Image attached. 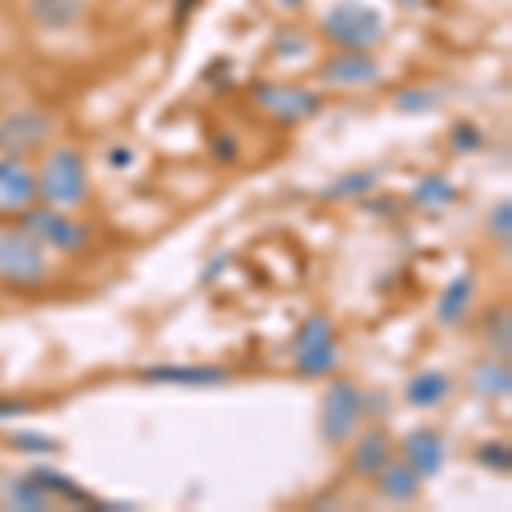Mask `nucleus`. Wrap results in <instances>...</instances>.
<instances>
[{
	"label": "nucleus",
	"instance_id": "aec40b11",
	"mask_svg": "<svg viewBox=\"0 0 512 512\" xmlns=\"http://www.w3.org/2000/svg\"><path fill=\"white\" fill-rule=\"evenodd\" d=\"M11 502H14V509H24V512L52 509L55 495L48 492L35 475H24V478H18V482L11 485Z\"/></svg>",
	"mask_w": 512,
	"mask_h": 512
},
{
	"label": "nucleus",
	"instance_id": "1a4fd4ad",
	"mask_svg": "<svg viewBox=\"0 0 512 512\" xmlns=\"http://www.w3.org/2000/svg\"><path fill=\"white\" fill-rule=\"evenodd\" d=\"M38 205V178L24 158L0 154V222H18Z\"/></svg>",
	"mask_w": 512,
	"mask_h": 512
},
{
	"label": "nucleus",
	"instance_id": "39448f33",
	"mask_svg": "<svg viewBox=\"0 0 512 512\" xmlns=\"http://www.w3.org/2000/svg\"><path fill=\"white\" fill-rule=\"evenodd\" d=\"M362 417H366V393L345 376L332 379L325 390V400H321V414H318L321 441H325L328 448H345V444L359 434Z\"/></svg>",
	"mask_w": 512,
	"mask_h": 512
},
{
	"label": "nucleus",
	"instance_id": "5701e85b",
	"mask_svg": "<svg viewBox=\"0 0 512 512\" xmlns=\"http://www.w3.org/2000/svg\"><path fill=\"white\" fill-rule=\"evenodd\" d=\"M448 144H451L454 154H475V151H482L485 134H482V127H478V123L458 120L451 127V134H448Z\"/></svg>",
	"mask_w": 512,
	"mask_h": 512
},
{
	"label": "nucleus",
	"instance_id": "20e7f679",
	"mask_svg": "<svg viewBox=\"0 0 512 512\" xmlns=\"http://www.w3.org/2000/svg\"><path fill=\"white\" fill-rule=\"evenodd\" d=\"M338 359H342V352H338V332L332 318L325 315L304 318L291 338L294 373L301 379H325L338 369Z\"/></svg>",
	"mask_w": 512,
	"mask_h": 512
},
{
	"label": "nucleus",
	"instance_id": "c756f323",
	"mask_svg": "<svg viewBox=\"0 0 512 512\" xmlns=\"http://www.w3.org/2000/svg\"><path fill=\"white\" fill-rule=\"evenodd\" d=\"M216 158L219 161H236V140L233 137H219L216 140Z\"/></svg>",
	"mask_w": 512,
	"mask_h": 512
},
{
	"label": "nucleus",
	"instance_id": "423d86ee",
	"mask_svg": "<svg viewBox=\"0 0 512 512\" xmlns=\"http://www.w3.org/2000/svg\"><path fill=\"white\" fill-rule=\"evenodd\" d=\"M55 113L41 110V106H18V110L0 117V154L7 158H35L55 137Z\"/></svg>",
	"mask_w": 512,
	"mask_h": 512
},
{
	"label": "nucleus",
	"instance_id": "b1692460",
	"mask_svg": "<svg viewBox=\"0 0 512 512\" xmlns=\"http://www.w3.org/2000/svg\"><path fill=\"white\" fill-rule=\"evenodd\" d=\"M373 188V175L369 171H352V175H342L335 185L325 188V198H352V195H362Z\"/></svg>",
	"mask_w": 512,
	"mask_h": 512
},
{
	"label": "nucleus",
	"instance_id": "9d476101",
	"mask_svg": "<svg viewBox=\"0 0 512 512\" xmlns=\"http://www.w3.org/2000/svg\"><path fill=\"white\" fill-rule=\"evenodd\" d=\"M318 79L328 89H366L383 79V65L376 62L373 52H342V48H335L332 59L321 62Z\"/></svg>",
	"mask_w": 512,
	"mask_h": 512
},
{
	"label": "nucleus",
	"instance_id": "f257e3e1",
	"mask_svg": "<svg viewBox=\"0 0 512 512\" xmlns=\"http://www.w3.org/2000/svg\"><path fill=\"white\" fill-rule=\"evenodd\" d=\"M318 31L342 52H376L386 38V14L369 0H335L318 21Z\"/></svg>",
	"mask_w": 512,
	"mask_h": 512
},
{
	"label": "nucleus",
	"instance_id": "9b49d317",
	"mask_svg": "<svg viewBox=\"0 0 512 512\" xmlns=\"http://www.w3.org/2000/svg\"><path fill=\"white\" fill-rule=\"evenodd\" d=\"M89 0H24V18L41 35H69L86 21Z\"/></svg>",
	"mask_w": 512,
	"mask_h": 512
},
{
	"label": "nucleus",
	"instance_id": "ddd939ff",
	"mask_svg": "<svg viewBox=\"0 0 512 512\" xmlns=\"http://www.w3.org/2000/svg\"><path fill=\"white\" fill-rule=\"evenodd\" d=\"M147 383L158 386H185V390H212V386L229 383V369L222 366H195V362H175V366H147Z\"/></svg>",
	"mask_w": 512,
	"mask_h": 512
},
{
	"label": "nucleus",
	"instance_id": "4468645a",
	"mask_svg": "<svg viewBox=\"0 0 512 512\" xmlns=\"http://www.w3.org/2000/svg\"><path fill=\"white\" fill-rule=\"evenodd\" d=\"M349 444H352L349 465H352V472L362 478H376L379 468L393 458V437L386 434V427H366V431L355 434Z\"/></svg>",
	"mask_w": 512,
	"mask_h": 512
},
{
	"label": "nucleus",
	"instance_id": "412c9836",
	"mask_svg": "<svg viewBox=\"0 0 512 512\" xmlns=\"http://www.w3.org/2000/svg\"><path fill=\"white\" fill-rule=\"evenodd\" d=\"M270 52H274L280 62H297V59H304V55L311 52V41H308V35H301L297 28H280L274 45H270Z\"/></svg>",
	"mask_w": 512,
	"mask_h": 512
},
{
	"label": "nucleus",
	"instance_id": "a878e982",
	"mask_svg": "<svg viewBox=\"0 0 512 512\" xmlns=\"http://www.w3.org/2000/svg\"><path fill=\"white\" fill-rule=\"evenodd\" d=\"M489 233L499 239L502 246H509V239H512V209H509V202H502V205H495V209H492Z\"/></svg>",
	"mask_w": 512,
	"mask_h": 512
},
{
	"label": "nucleus",
	"instance_id": "7ed1b4c3",
	"mask_svg": "<svg viewBox=\"0 0 512 512\" xmlns=\"http://www.w3.org/2000/svg\"><path fill=\"white\" fill-rule=\"evenodd\" d=\"M48 277L45 246L24 222H0V280L11 287H38Z\"/></svg>",
	"mask_w": 512,
	"mask_h": 512
},
{
	"label": "nucleus",
	"instance_id": "0eeeda50",
	"mask_svg": "<svg viewBox=\"0 0 512 512\" xmlns=\"http://www.w3.org/2000/svg\"><path fill=\"white\" fill-rule=\"evenodd\" d=\"M18 222L28 226V233L35 236L45 250H55V253H79V250H86L89 239H93V229H89L86 222H79L65 209H52V205H31Z\"/></svg>",
	"mask_w": 512,
	"mask_h": 512
},
{
	"label": "nucleus",
	"instance_id": "c85d7f7f",
	"mask_svg": "<svg viewBox=\"0 0 512 512\" xmlns=\"http://www.w3.org/2000/svg\"><path fill=\"white\" fill-rule=\"evenodd\" d=\"M134 161H137V154L130 151V147H113V151H110V164H113V168H130Z\"/></svg>",
	"mask_w": 512,
	"mask_h": 512
},
{
	"label": "nucleus",
	"instance_id": "4be33fe9",
	"mask_svg": "<svg viewBox=\"0 0 512 512\" xmlns=\"http://www.w3.org/2000/svg\"><path fill=\"white\" fill-rule=\"evenodd\" d=\"M485 342L499 359H509V345H512V325H509V311H492L485 321Z\"/></svg>",
	"mask_w": 512,
	"mask_h": 512
},
{
	"label": "nucleus",
	"instance_id": "a211bd4d",
	"mask_svg": "<svg viewBox=\"0 0 512 512\" xmlns=\"http://www.w3.org/2000/svg\"><path fill=\"white\" fill-rule=\"evenodd\" d=\"M472 386L478 396H485V400H506L512 393V376H509V359H485L475 366L472 373Z\"/></svg>",
	"mask_w": 512,
	"mask_h": 512
},
{
	"label": "nucleus",
	"instance_id": "f03ea898",
	"mask_svg": "<svg viewBox=\"0 0 512 512\" xmlns=\"http://www.w3.org/2000/svg\"><path fill=\"white\" fill-rule=\"evenodd\" d=\"M38 202L76 212L89 202V164L79 147H55L38 168Z\"/></svg>",
	"mask_w": 512,
	"mask_h": 512
},
{
	"label": "nucleus",
	"instance_id": "7c9ffc66",
	"mask_svg": "<svg viewBox=\"0 0 512 512\" xmlns=\"http://www.w3.org/2000/svg\"><path fill=\"white\" fill-rule=\"evenodd\" d=\"M274 4H277V7H280V11H284V14H297V11H301L304 4H308V0H274Z\"/></svg>",
	"mask_w": 512,
	"mask_h": 512
},
{
	"label": "nucleus",
	"instance_id": "f3484780",
	"mask_svg": "<svg viewBox=\"0 0 512 512\" xmlns=\"http://www.w3.org/2000/svg\"><path fill=\"white\" fill-rule=\"evenodd\" d=\"M472 301H475V277L458 274L441 291V297H437V321H441L444 328L465 325L468 311H472Z\"/></svg>",
	"mask_w": 512,
	"mask_h": 512
},
{
	"label": "nucleus",
	"instance_id": "cd10ccee",
	"mask_svg": "<svg viewBox=\"0 0 512 512\" xmlns=\"http://www.w3.org/2000/svg\"><path fill=\"white\" fill-rule=\"evenodd\" d=\"M14 444L24 451H52L55 448V441H48V437H41V434H14Z\"/></svg>",
	"mask_w": 512,
	"mask_h": 512
},
{
	"label": "nucleus",
	"instance_id": "393cba45",
	"mask_svg": "<svg viewBox=\"0 0 512 512\" xmlns=\"http://www.w3.org/2000/svg\"><path fill=\"white\" fill-rule=\"evenodd\" d=\"M478 465H485V468H492V472H502L506 475L509 468H512V454H509V444H499V441H489V444H482L478 448Z\"/></svg>",
	"mask_w": 512,
	"mask_h": 512
},
{
	"label": "nucleus",
	"instance_id": "bb28decb",
	"mask_svg": "<svg viewBox=\"0 0 512 512\" xmlns=\"http://www.w3.org/2000/svg\"><path fill=\"white\" fill-rule=\"evenodd\" d=\"M31 403H21V400H14V396H0V420H18L24 414H31Z\"/></svg>",
	"mask_w": 512,
	"mask_h": 512
},
{
	"label": "nucleus",
	"instance_id": "2eb2a0df",
	"mask_svg": "<svg viewBox=\"0 0 512 512\" xmlns=\"http://www.w3.org/2000/svg\"><path fill=\"white\" fill-rule=\"evenodd\" d=\"M451 393H454V379L444 369H420L403 386V400L414 410H437L441 403L451 400Z\"/></svg>",
	"mask_w": 512,
	"mask_h": 512
},
{
	"label": "nucleus",
	"instance_id": "6e6552de",
	"mask_svg": "<svg viewBox=\"0 0 512 512\" xmlns=\"http://www.w3.org/2000/svg\"><path fill=\"white\" fill-rule=\"evenodd\" d=\"M253 103L260 106L263 113H270L274 120L287 123H304V120H315L321 113V93L315 89H304V86H291V82H256L253 86Z\"/></svg>",
	"mask_w": 512,
	"mask_h": 512
},
{
	"label": "nucleus",
	"instance_id": "f8f14e48",
	"mask_svg": "<svg viewBox=\"0 0 512 512\" xmlns=\"http://www.w3.org/2000/svg\"><path fill=\"white\" fill-rule=\"evenodd\" d=\"M400 451H403V461H407L420 478L441 475L444 465H448V441H444L434 427H417V431H410L403 437Z\"/></svg>",
	"mask_w": 512,
	"mask_h": 512
},
{
	"label": "nucleus",
	"instance_id": "6ab92c4d",
	"mask_svg": "<svg viewBox=\"0 0 512 512\" xmlns=\"http://www.w3.org/2000/svg\"><path fill=\"white\" fill-rule=\"evenodd\" d=\"M414 202L420 205V209H431V212L451 209V205L458 202V188H454L444 175H427L414 188Z\"/></svg>",
	"mask_w": 512,
	"mask_h": 512
},
{
	"label": "nucleus",
	"instance_id": "dca6fc26",
	"mask_svg": "<svg viewBox=\"0 0 512 512\" xmlns=\"http://www.w3.org/2000/svg\"><path fill=\"white\" fill-rule=\"evenodd\" d=\"M420 485H424V478H420L403 458L400 461L390 458L376 472V492L383 495L386 502H396V506H407V502H414L420 495Z\"/></svg>",
	"mask_w": 512,
	"mask_h": 512
}]
</instances>
